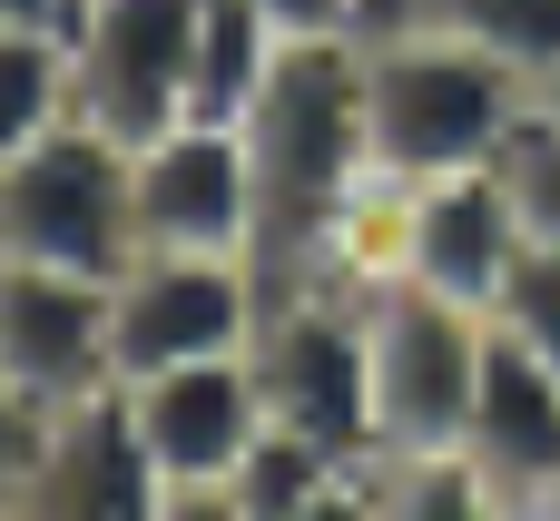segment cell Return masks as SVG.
I'll return each instance as SVG.
<instances>
[{
	"label": "cell",
	"mask_w": 560,
	"mask_h": 521,
	"mask_svg": "<svg viewBox=\"0 0 560 521\" xmlns=\"http://www.w3.org/2000/svg\"><path fill=\"white\" fill-rule=\"evenodd\" d=\"M39 433H49V404L0 364V512H20L30 493V463H39Z\"/></svg>",
	"instance_id": "cell-19"
},
{
	"label": "cell",
	"mask_w": 560,
	"mask_h": 521,
	"mask_svg": "<svg viewBox=\"0 0 560 521\" xmlns=\"http://www.w3.org/2000/svg\"><path fill=\"white\" fill-rule=\"evenodd\" d=\"M79 10L89 0H0V20H20V30H79Z\"/></svg>",
	"instance_id": "cell-22"
},
{
	"label": "cell",
	"mask_w": 560,
	"mask_h": 521,
	"mask_svg": "<svg viewBox=\"0 0 560 521\" xmlns=\"http://www.w3.org/2000/svg\"><path fill=\"white\" fill-rule=\"evenodd\" d=\"M463 443L492 473L502 512H560V364H541L502 315H492V355H482V394H472Z\"/></svg>",
	"instance_id": "cell-13"
},
{
	"label": "cell",
	"mask_w": 560,
	"mask_h": 521,
	"mask_svg": "<svg viewBox=\"0 0 560 521\" xmlns=\"http://www.w3.org/2000/svg\"><path fill=\"white\" fill-rule=\"evenodd\" d=\"M0 364H10L39 404H79V394L118 384L108 276H69V266L0 256Z\"/></svg>",
	"instance_id": "cell-12"
},
{
	"label": "cell",
	"mask_w": 560,
	"mask_h": 521,
	"mask_svg": "<svg viewBox=\"0 0 560 521\" xmlns=\"http://www.w3.org/2000/svg\"><path fill=\"white\" fill-rule=\"evenodd\" d=\"M138 246L256 256V158L217 118H177L138 148Z\"/></svg>",
	"instance_id": "cell-11"
},
{
	"label": "cell",
	"mask_w": 560,
	"mask_h": 521,
	"mask_svg": "<svg viewBox=\"0 0 560 521\" xmlns=\"http://www.w3.org/2000/svg\"><path fill=\"white\" fill-rule=\"evenodd\" d=\"M532 99H541L532 69H512L502 49H482L443 20H404L384 39H364V118H374L384 187L492 167L512 148V128L532 118Z\"/></svg>",
	"instance_id": "cell-2"
},
{
	"label": "cell",
	"mask_w": 560,
	"mask_h": 521,
	"mask_svg": "<svg viewBox=\"0 0 560 521\" xmlns=\"http://www.w3.org/2000/svg\"><path fill=\"white\" fill-rule=\"evenodd\" d=\"M266 325V266L256 256H197V246H138L108 276V345L118 384L197 364V355H246Z\"/></svg>",
	"instance_id": "cell-7"
},
{
	"label": "cell",
	"mask_w": 560,
	"mask_h": 521,
	"mask_svg": "<svg viewBox=\"0 0 560 521\" xmlns=\"http://www.w3.org/2000/svg\"><path fill=\"white\" fill-rule=\"evenodd\" d=\"M502 177H512V207H522V236L560 256V118L532 99V118L512 128V148H502Z\"/></svg>",
	"instance_id": "cell-17"
},
{
	"label": "cell",
	"mask_w": 560,
	"mask_h": 521,
	"mask_svg": "<svg viewBox=\"0 0 560 521\" xmlns=\"http://www.w3.org/2000/svg\"><path fill=\"white\" fill-rule=\"evenodd\" d=\"M276 30H345V0H256Z\"/></svg>",
	"instance_id": "cell-21"
},
{
	"label": "cell",
	"mask_w": 560,
	"mask_h": 521,
	"mask_svg": "<svg viewBox=\"0 0 560 521\" xmlns=\"http://www.w3.org/2000/svg\"><path fill=\"white\" fill-rule=\"evenodd\" d=\"M295 30H276L256 0H197V69H187V118H217L236 128L256 108V89L276 79Z\"/></svg>",
	"instance_id": "cell-14"
},
{
	"label": "cell",
	"mask_w": 560,
	"mask_h": 521,
	"mask_svg": "<svg viewBox=\"0 0 560 521\" xmlns=\"http://www.w3.org/2000/svg\"><path fill=\"white\" fill-rule=\"evenodd\" d=\"M492 315H502V325H512L541 364H560V256H541V246H532V256L512 266V286H502V305H492Z\"/></svg>",
	"instance_id": "cell-18"
},
{
	"label": "cell",
	"mask_w": 560,
	"mask_h": 521,
	"mask_svg": "<svg viewBox=\"0 0 560 521\" xmlns=\"http://www.w3.org/2000/svg\"><path fill=\"white\" fill-rule=\"evenodd\" d=\"M246 364L285 433H305L345 463H374V345H364L354 276H276Z\"/></svg>",
	"instance_id": "cell-3"
},
{
	"label": "cell",
	"mask_w": 560,
	"mask_h": 521,
	"mask_svg": "<svg viewBox=\"0 0 560 521\" xmlns=\"http://www.w3.org/2000/svg\"><path fill=\"white\" fill-rule=\"evenodd\" d=\"M404 20H423V0H345V30H354V39H384V30H404Z\"/></svg>",
	"instance_id": "cell-20"
},
{
	"label": "cell",
	"mask_w": 560,
	"mask_h": 521,
	"mask_svg": "<svg viewBox=\"0 0 560 521\" xmlns=\"http://www.w3.org/2000/svg\"><path fill=\"white\" fill-rule=\"evenodd\" d=\"M20 512L30 521H167V483H158L148 443H138L128 384L49 404V433H39Z\"/></svg>",
	"instance_id": "cell-10"
},
{
	"label": "cell",
	"mask_w": 560,
	"mask_h": 521,
	"mask_svg": "<svg viewBox=\"0 0 560 521\" xmlns=\"http://www.w3.org/2000/svg\"><path fill=\"white\" fill-rule=\"evenodd\" d=\"M187 69H197V0H89L69 30V99L128 148L187 118Z\"/></svg>",
	"instance_id": "cell-9"
},
{
	"label": "cell",
	"mask_w": 560,
	"mask_h": 521,
	"mask_svg": "<svg viewBox=\"0 0 560 521\" xmlns=\"http://www.w3.org/2000/svg\"><path fill=\"white\" fill-rule=\"evenodd\" d=\"M0 256L69 266V276H118L138 256V148L108 138L98 118L39 128L0 167Z\"/></svg>",
	"instance_id": "cell-4"
},
{
	"label": "cell",
	"mask_w": 560,
	"mask_h": 521,
	"mask_svg": "<svg viewBox=\"0 0 560 521\" xmlns=\"http://www.w3.org/2000/svg\"><path fill=\"white\" fill-rule=\"evenodd\" d=\"M79 99H69V30H20V20H0V167L39 138V128H59Z\"/></svg>",
	"instance_id": "cell-15"
},
{
	"label": "cell",
	"mask_w": 560,
	"mask_h": 521,
	"mask_svg": "<svg viewBox=\"0 0 560 521\" xmlns=\"http://www.w3.org/2000/svg\"><path fill=\"white\" fill-rule=\"evenodd\" d=\"M256 158V266L276 276H345L354 217L374 207V118H364V39L295 30L256 108L236 118Z\"/></svg>",
	"instance_id": "cell-1"
},
{
	"label": "cell",
	"mask_w": 560,
	"mask_h": 521,
	"mask_svg": "<svg viewBox=\"0 0 560 521\" xmlns=\"http://www.w3.org/2000/svg\"><path fill=\"white\" fill-rule=\"evenodd\" d=\"M364 286V345H374V453H443L472 433L492 315L413 286V276H354Z\"/></svg>",
	"instance_id": "cell-6"
},
{
	"label": "cell",
	"mask_w": 560,
	"mask_h": 521,
	"mask_svg": "<svg viewBox=\"0 0 560 521\" xmlns=\"http://www.w3.org/2000/svg\"><path fill=\"white\" fill-rule=\"evenodd\" d=\"M541 108H551V118H560V69H551V79H541Z\"/></svg>",
	"instance_id": "cell-23"
},
{
	"label": "cell",
	"mask_w": 560,
	"mask_h": 521,
	"mask_svg": "<svg viewBox=\"0 0 560 521\" xmlns=\"http://www.w3.org/2000/svg\"><path fill=\"white\" fill-rule=\"evenodd\" d=\"M128 414H138V443H148L158 483H167V521H226L236 463L276 424L246 355H197V364L138 374L128 384Z\"/></svg>",
	"instance_id": "cell-8"
},
{
	"label": "cell",
	"mask_w": 560,
	"mask_h": 521,
	"mask_svg": "<svg viewBox=\"0 0 560 521\" xmlns=\"http://www.w3.org/2000/svg\"><path fill=\"white\" fill-rule=\"evenodd\" d=\"M423 20L463 30V39H482V49H502V59L532 69V79L560 69V0H423Z\"/></svg>",
	"instance_id": "cell-16"
},
{
	"label": "cell",
	"mask_w": 560,
	"mask_h": 521,
	"mask_svg": "<svg viewBox=\"0 0 560 521\" xmlns=\"http://www.w3.org/2000/svg\"><path fill=\"white\" fill-rule=\"evenodd\" d=\"M522 256H532V236H522V207H512L502 158H492V167L374 187V207L354 217L345 276H413V286H443V296H463V305L492 315Z\"/></svg>",
	"instance_id": "cell-5"
}]
</instances>
